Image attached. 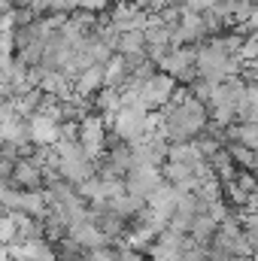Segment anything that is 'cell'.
I'll return each mask as SVG.
<instances>
[{
  "label": "cell",
  "instance_id": "obj_1",
  "mask_svg": "<svg viewBox=\"0 0 258 261\" xmlns=\"http://www.w3.org/2000/svg\"><path fill=\"white\" fill-rule=\"evenodd\" d=\"M134 85H137V91H140V103H143L146 110H158V107H164V103L173 97V91H176L179 82H176L173 76L155 70L152 76H146L143 82H134Z\"/></svg>",
  "mask_w": 258,
  "mask_h": 261
},
{
  "label": "cell",
  "instance_id": "obj_2",
  "mask_svg": "<svg viewBox=\"0 0 258 261\" xmlns=\"http://www.w3.org/2000/svg\"><path fill=\"white\" fill-rule=\"evenodd\" d=\"M152 12L143 9L140 0H116L113 6H107V21L116 31H143Z\"/></svg>",
  "mask_w": 258,
  "mask_h": 261
},
{
  "label": "cell",
  "instance_id": "obj_3",
  "mask_svg": "<svg viewBox=\"0 0 258 261\" xmlns=\"http://www.w3.org/2000/svg\"><path fill=\"white\" fill-rule=\"evenodd\" d=\"M155 67L176 82H189L194 79V46H170L167 55L155 61Z\"/></svg>",
  "mask_w": 258,
  "mask_h": 261
},
{
  "label": "cell",
  "instance_id": "obj_4",
  "mask_svg": "<svg viewBox=\"0 0 258 261\" xmlns=\"http://www.w3.org/2000/svg\"><path fill=\"white\" fill-rule=\"evenodd\" d=\"M161 182H164L161 179V170L158 167H149V164H134L128 173L122 176V189L131 192V195H137V197H143V200L152 195Z\"/></svg>",
  "mask_w": 258,
  "mask_h": 261
},
{
  "label": "cell",
  "instance_id": "obj_5",
  "mask_svg": "<svg viewBox=\"0 0 258 261\" xmlns=\"http://www.w3.org/2000/svg\"><path fill=\"white\" fill-rule=\"evenodd\" d=\"M76 140L82 143V149H85L88 158H97V155H100V149H104V143H107V125H104V119H100L94 110L79 119V134H76Z\"/></svg>",
  "mask_w": 258,
  "mask_h": 261
},
{
  "label": "cell",
  "instance_id": "obj_6",
  "mask_svg": "<svg viewBox=\"0 0 258 261\" xmlns=\"http://www.w3.org/2000/svg\"><path fill=\"white\" fill-rule=\"evenodd\" d=\"M161 179H164L170 189H176V192H194L197 182H200V173H197V167H192V164L164 161V164H161Z\"/></svg>",
  "mask_w": 258,
  "mask_h": 261
},
{
  "label": "cell",
  "instance_id": "obj_7",
  "mask_svg": "<svg viewBox=\"0 0 258 261\" xmlns=\"http://www.w3.org/2000/svg\"><path fill=\"white\" fill-rule=\"evenodd\" d=\"M67 237L82 249V252H88V249H97V246H107V243H113L91 219H82V222H76V225H67Z\"/></svg>",
  "mask_w": 258,
  "mask_h": 261
},
{
  "label": "cell",
  "instance_id": "obj_8",
  "mask_svg": "<svg viewBox=\"0 0 258 261\" xmlns=\"http://www.w3.org/2000/svg\"><path fill=\"white\" fill-rule=\"evenodd\" d=\"M9 186L21 189V192H43V176H40V167L31 161V158H18L12 164V173H9Z\"/></svg>",
  "mask_w": 258,
  "mask_h": 261
},
{
  "label": "cell",
  "instance_id": "obj_9",
  "mask_svg": "<svg viewBox=\"0 0 258 261\" xmlns=\"http://www.w3.org/2000/svg\"><path fill=\"white\" fill-rule=\"evenodd\" d=\"M28 134L34 146H52L58 140V122L49 113H34L28 116Z\"/></svg>",
  "mask_w": 258,
  "mask_h": 261
},
{
  "label": "cell",
  "instance_id": "obj_10",
  "mask_svg": "<svg viewBox=\"0 0 258 261\" xmlns=\"http://www.w3.org/2000/svg\"><path fill=\"white\" fill-rule=\"evenodd\" d=\"M100 88H104V64H91L73 76V94L76 97L91 100V94L100 91Z\"/></svg>",
  "mask_w": 258,
  "mask_h": 261
},
{
  "label": "cell",
  "instance_id": "obj_11",
  "mask_svg": "<svg viewBox=\"0 0 258 261\" xmlns=\"http://www.w3.org/2000/svg\"><path fill=\"white\" fill-rule=\"evenodd\" d=\"M104 85H107V88H122V85H128V64H125V55L113 52V55L104 61Z\"/></svg>",
  "mask_w": 258,
  "mask_h": 261
},
{
  "label": "cell",
  "instance_id": "obj_12",
  "mask_svg": "<svg viewBox=\"0 0 258 261\" xmlns=\"http://www.w3.org/2000/svg\"><path fill=\"white\" fill-rule=\"evenodd\" d=\"M216 228H219V222L216 219H210L207 213H197L192 219V225H189V240L192 243H197V246H207L210 240H213V234H216Z\"/></svg>",
  "mask_w": 258,
  "mask_h": 261
},
{
  "label": "cell",
  "instance_id": "obj_13",
  "mask_svg": "<svg viewBox=\"0 0 258 261\" xmlns=\"http://www.w3.org/2000/svg\"><path fill=\"white\" fill-rule=\"evenodd\" d=\"M116 52H119V55H143V52H146L143 31H119Z\"/></svg>",
  "mask_w": 258,
  "mask_h": 261
},
{
  "label": "cell",
  "instance_id": "obj_14",
  "mask_svg": "<svg viewBox=\"0 0 258 261\" xmlns=\"http://www.w3.org/2000/svg\"><path fill=\"white\" fill-rule=\"evenodd\" d=\"M46 12L70 15V12H76V6H73V0H46Z\"/></svg>",
  "mask_w": 258,
  "mask_h": 261
},
{
  "label": "cell",
  "instance_id": "obj_15",
  "mask_svg": "<svg viewBox=\"0 0 258 261\" xmlns=\"http://www.w3.org/2000/svg\"><path fill=\"white\" fill-rule=\"evenodd\" d=\"M73 6L82 9V12H104L110 3H107V0H73Z\"/></svg>",
  "mask_w": 258,
  "mask_h": 261
},
{
  "label": "cell",
  "instance_id": "obj_16",
  "mask_svg": "<svg viewBox=\"0 0 258 261\" xmlns=\"http://www.w3.org/2000/svg\"><path fill=\"white\" fill-rule=\"evenodd\" d=\"M9 9H12V0H0V15L9 12Z\"/></svg>",
  "mask_w": 258,
  "mask_h": 261
},
{
  "label": "cell",
  "instance_id": "obj_17",
  "mask_svg": "<svg viewBox=\"0 0 258 261\" xmlns=\"http://www.w3.org/2000/svg\"><path fill=\"white\" fill-rule=\"evenodd\" d=\"M237 261H255V255H243V258H237Z\"/></svg>",
  "mask_w": 258,
  "mask_h": 261
}]
</instances>
